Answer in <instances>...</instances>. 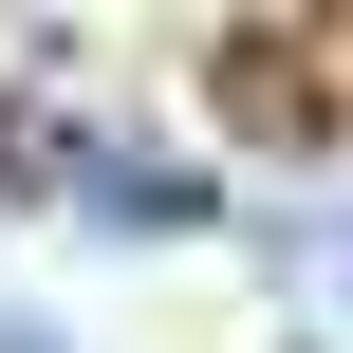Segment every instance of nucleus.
I'll return each instance as SVG.
<instances>
[{
    "instance_id": "f257e3e1",
    "label": "nucleus",
    "mask_w": 353,
    "mask_h": 353,
    "mask_svg": "<svg viewBox=\"0 0 353 353\" xmlns=\"http://www.w3.org/2000/svg\"><path fill=\"white\" fill-rule=\"evenodd\" d=\"M335 279H353V223H335Z\"/></svg>"
}]
</instances>
